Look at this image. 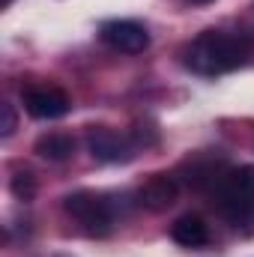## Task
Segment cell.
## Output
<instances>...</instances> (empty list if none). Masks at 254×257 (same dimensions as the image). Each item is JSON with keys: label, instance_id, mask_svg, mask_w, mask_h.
<instances>
[{"label": "cell", "instance_id": "1", "mask_svg": "<svg viewBox=\"0 0 254 257\" xmlns=\"http://www.w3.org/2000/svg\"><path fill=\"white\" fill-rule=\"evenodd\" d=\"M186 66L197 75L215 78L233 69L254 63V33H224V30H203L191 39L183 51Z\"/></svg>", "mask_w": 254, "mask_h": 257}, {"label": "cell", "instance_id": "2", "mask_svg": "<svg viewBox=\"0 0 254 257\" xmlns=\"http://www.w3.org/2000/svg\"><path fill=\"white\" fill-rule=\"evenodd\" d=\"M215 203L230 224H251L254 221V165H242L227 171L215 189Z\"/></svg>", "mask_w": 254, "mask_h": 257}, {"label": "cell", "instance_id": "3", "mask_svg": "<svg viewBox=\"0 0 254 257\" xmlns=\"http://www.w3.org/2000/svg\"><path fill=\"white\" fill-rule=\"evenodd\" d=\"M66 215H72L84 233L90 236H108L114 227V209L111 200L96 192H75L63 197Z\"/></svg>", "mask_w": 254, "mask_h": 257}, {"label": "cell", "instance_id": "4", "mask_svg": "<svg viewBox=\"0 0 254 257\" xmlns=\"http://www.w3.org/2000/svg\"><path fill=\"white\" fill-rule=\"evenodd\" d=\"M224 174H227V162L221 153H212V150L191 153L177 168V177L194 192H215Z\"/></svg>", "mask_w": 254, "mask_h": 257}, {"label": "cell", "instance_id": "5", "mask_svg": "<svg viewBox=\"0 0 254 257\" xmlns=\"http://www.w3.org/2000/svg\"><path fill=\"white\" fill-rule=\"evenodd\" d=\"M87 150L96 162H105V165H120V162H129L135 156V144L132 138L114 132L108 126H93L87 132Z\"/></svg>", "mask_w": 254, "mask_h": 257}, {"label": "cell", "instance_id": "6", "mask_svg": "<svg viewBox=\"0 0 254 257\" xmlns=\"http://www.w3.org/2000/svg\"><path fill=\"white\" fill-rule=\"evenodd\" d=\"M99 36H102V42H105L108 48H114V51H120V54H141V51H147V45H150L147 27L138 24V21H129V18L105 21L102 30H99Z\"/></svg>", "mask_w": 254, "mask_h": 257}, {"label": "cell", "instance_id": "7", "mask_svg": "<svg viewBox=\"0 0 254 257\" xmlns=\"http://www.w3.org/2000/svg\"><path fill=\"white\" fill-rule=\"evenodd\" d=\"M72 102L60 87H30L24 93V111L33 120H60L69 114Z\"/></svg>", "mask_w": 254, "mask_h": 257}, {"label": "cell", "instance_id": "8", "mask_svg": "<svg viewBox=\"0 0 254 257\" xmlns=\"http://www.w3.org/2000/svg\"><path fill=\"white\" fill-rule=\"evenodd\" d=\"M177 194H180L177 177H171V174H153V177L141 186L138 200H141V206H147L150 212H165L168 206L177 203Z\"/></svg>", "mask_w": 254, "mask_h": 257}, {"label": "cell", "instance_id": "9", "mask_svg": "<svg viewBox=\"0 0 254 257\" xmlns=\"http://www.w3.org/2000/svg\"><path fill=\"white\" fill-rule=\"evenodd\" d=\"M171 239L183 248H200L209 242V227L200 215H180L174 224H171Z\"/></svg>", "mask_w": 254, "mask_h": 257}, {"label": "cell", "instance_id": "10", "mask_svg": "<svg viewBox=\"0 0 254 257\" xmlns=\"http://www.w3.org/2000/svg\"><path fill=\"white\" fill-rule=\"evenodd\" d=\"M33 150H36V156H42L48 162H66L75 156V141H72V135H63V132H48L36 141Z\"/></svg>", "mask_w": 254, "mask_h": 257}, {"label": "cell", "instance_id": "11", "mask_svg": "<svg viewBox=\"0 0 254 257\" xmlns=\"http://www.w3.org/2000/svg\"><path fill=\"white\" fill-rule=\"evenodd\" d=\"M9 189L18 200H30L36 194V177L30 171H15V177L9 180Z\"/></svg>", "mask_w": 254, "mask_h": 257}, {"label": "cell", "instance_id": "12", "mask_svg": "<svg viewBox=\"0 0 254 257\" xmlns=\"http://www.w3.org/2000/svg\"><path fill=\"white\" fill-rule=\"evenodd\" d=\"M0 114H3V123H0V135H3V138H9V135L15 132V126H18L15 108H12L9 102H3V105H0Z\"/></svg>", "mask_w": 254, "mask_h": 257}, {"label": "cell", "instance_id": "13", "mask_svg": "<svg viewBox=\"0 0 254 257\" xmlns=\"http://www.w3.org/2000/svg\"><path fill=\"white\" fill-rule=\"evenodd\" d=\"M186 3H191V6H203V3H212V0H186Z\"/></svg>", "mask_w": 254, "mask_h": 257}, {"label": "cell", "instance_id": "14", "mask_svg": "<svg viewBox=\"0 0 254 257\" xmlns=\"http://www.w3.org/2000/svg\"><path fill=\"white\" fill-rule=\"evenodd\" d=\"M9 3H12V0H3V6H9Z\"/></svg>", "mask_w": 254, "mask_h": 257}]
</instances>
